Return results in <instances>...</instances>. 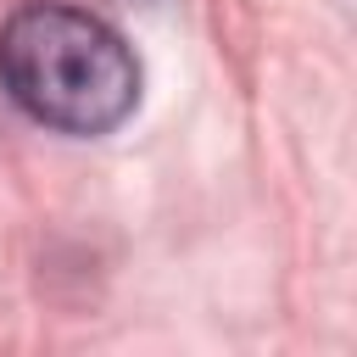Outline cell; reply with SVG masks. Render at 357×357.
I'll use <instances>...</instances> for the list:
<instances>
[{
  "label": "cell",
  "mask_w": 357,
  "mask_h": 357,
  "mask_svg": "<svg viewBox=\"0 0 357 357\" xmlns=\"http://www.w3.org/2000/svg\"><path fill=\"white\" fill-rule=\"evenodd\" d=\"M0 84L6 95L56 134H112L139 106V61L128 39L61 0L17 6L0 28Z\"/></svg>",
  "instance_id": "cell-1"
}]
</instances>
